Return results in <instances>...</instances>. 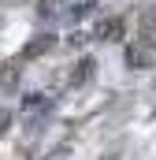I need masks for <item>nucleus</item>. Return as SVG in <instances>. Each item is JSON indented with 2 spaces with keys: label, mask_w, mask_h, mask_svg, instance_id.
I'll use <instances>...</instances> for the list:
<instances>
[{
  "label": "nucleus",
  "mask_w": 156,
  "mask_h": 160,
  "mask_svg": "<svg viewBox=\"0 0 156 160\" xmlns=\"http://www.w3.org/2000/svg\"><path fill=\"white\" fill-rule=\"evenodd\" d=\"M7 127H11V112H7V108H0V138L7 134Z\"/></svg>",
  "instance_id": "8"
},
{
  "label": "nucleus",
  "mask_w": 156,
  "mask_h": 160,
  "mask_svg": "<svg viewBox=\"0 0 156 160\" xmlns=\"http://www.w3.org/2000/svg\"><path fill=\"white\" fill-rule=\"evenodd\" d=\"M15 78H19V67H15V63H7V71H0V82H4V86H11Z\"/></svg>",
  "instance_id": "7"
},
{
  "label": "nucleus",
  "mask_w": 156,
  "mask_h": 160,
  "mask_svg": "<svg viewBox=\"0 0 156 160\" xmlns=\"http://www.w3.org/2000/svg\"><path fill=\"white\" fill-rule=\"evenodd\" d=\"M149 60H153V48H145V45H138V41L126 48V63H130V67H149Z\"/></svg>",
  "instance_id": "4"
},
{
  "label": "nucleus",
  "mask_w": 156,
  "mask_h": 160,
  "mask_svg": "<svg viewBox=\"0 0 156 160\" xmlns=\"http://www.w3.org/2000/svg\"><path fill=\"white\" fill-rule=\"evenodd\" d=\"M48 48H52V34H41V38H34L22 48V60H37L41 52H48Z\"/></svg>",
  "instance_id": "5"
},
{
  "label": "nucleus",
  "mask_w": 156,
  "mask_h": 160,
  "mask_svg": "<svg viewBox=\"0 0 156 160\" xmlns=\"http://www.w3.org/2000/svg\"><path fill=\"white\" fill-rule=\"evenodd\" d=\"M123 30H126L123 19H104V22L97 26V38H100V41H119V38H123Z\"/></svg>",
  "instance_id": "3"
},
{
  "label": "nucleus",
  "mask_w": 156,
  "mask_h": 160,
  "mask_svg": "<svg viewBox=\"0 0 156 160\" xmlns=\"http://www.w3.org/2000/svg\"><path fill=\"white\" fill-rule=\"evenodd\" d=\"M89 75H93V60L85 56V60H78V71H71V78H67V82H71V86H82Z\"/></svg>",
  "instance_id": "6"
},
{
  "label": "nucleus",
  "mask_w": 156,
  "mask_h": 160,
  "mask_svg": "<svg viewBox=\"0 0 156 160\" xmlns=\"http://www.w3.org/2000/svg\"><path fill=\"white\" fill-rule=\"evenodd\" d=\"M48 112H52V97H45V93H26L22 97V116L26 119H41Z\"/></svg>",
  "instance_id": "2"
},
{
  "label": "nucleus",
  "mask_w": 156,
  "mask_h": 160,
  "mask_svg": "<svg viewBox=\"0 0 156 160\" xmlns=\"http://www.w3.org/2000/svg\"><path fill=\"white\" fill-rule=\"evenodd\" d=\"M138 45H145V48H156V8L149 11H141V19H138Z\"/></svg>",
  "instance_id": "1"
}]
</instances>
